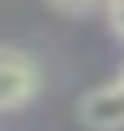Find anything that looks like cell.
<instances>
[{"label":"cell","instance_id":"6da1fadb","mask_svg":"<svg viewBox=\"0 0 124 131\" xmlns=\"http://www.w3.org/2000/svg\"><path fill=\"white\" fill-rule=\"evenodd\" d=\"M39 92V64L18 50L0 43V113L21 110Z\"/></svg>","mask_w":124,"mask_h":131},{"label":"cell","instance_id":"7a4b0ae2","mask_svg":"<svg viewBox=\"0 0 124 131\" xmlns=\"http://www.w3.org/2000/svg\"><path fill=\"white\" fill-rule=\"evenodd\" d=\"M78 121L92 131H117L124 128V71L106 85L85 92L78 99Z\"/></svg>","mask_w":124,"mask_h":131},{"label":"cell","instance_id":"3957f363","mask_svg":"<svg viewBox=\"0 0 124 131\" xmlns=\"http://www.w3.org/2000/svg\"><path fill=\"white\" fill-rule=\"evenodd\" d=\"M53 11H60V14H89L92 7H99L106 0H46Z\"/></svg>","mask_w":124,"mask_h":131},{"label":"cell","instance_id":"277c9868","mask_svg":"<svg viewBox=\"0 0 124 131\" xmlns=\"http://www.w3.org/2000/svg\"><path fill=\"white\" fill-rule=\"evenodd\" d=\"M106 14H110V25H113V32L124 39V0H106Z\"/></svg>","mask_w":124,"mask_h":131}]
</instances>
